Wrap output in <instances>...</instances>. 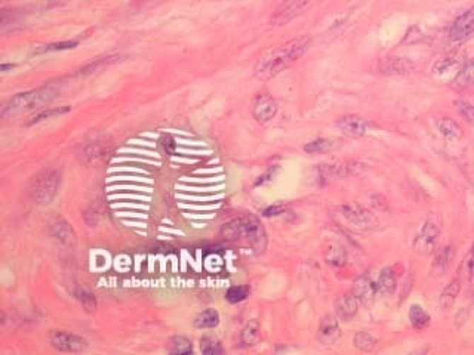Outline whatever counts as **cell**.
<instances>
[{
    "label": "cell",
    "mask_w": 474,
    "mask_h": 355,
    "mask_svg": "<svg viewBox=\"0 0 474 355\" xmlns=\"http://www.w3.org/2000/svg\"><path fill=\"white\" fill-rule=\"evenodd\" d=\"M311 45V37L308 36H298L287 43L270 47L265 51L260 59L257 61L254 67L255 78L261 82L272 80L284 70L292 67L294 64L301 58Z\"/></svg>",
    "instance_id": "6da1fadb"
},
{
    "label": "cell",
    "mask_w": 474,
    "mask_h": 355,
    "mask_svg": "<svg viewBox=\"0 0 474 355\" xmlns=\"http://www.w3.org/2000/svg\"><path fill=\"white\" fill-rule=\"evenodd\" d=\"M227 240H246L255 253H262L267 248V234L261 222L254 215H243L230 221L223 228Z\"/></svg>",
    "instance_id": "7a4b0ae2"
},
{
    "label": "cell",
    "mask_w": 474,
    "mask_h": 355,
    "mask_svg": "<svg viewBox=\"0 0 474 355\" xmlns=\"http://www.w3.org/2000/svg\"><path fill=\"white\" fill-rule=\"evenodd\" d=\"M58 92L59 89L57 85H50V86L46 85L39 89H33V91L15 95L13 98L4 107L2 116L4 117L17 116L23 111L45 108L46 105H50L57 98Z\"/></svg>",
    "instance_id": "3957f363"
},
{
    "label": "cell",
    "mask_w": 474,
    "mask_h": 355,
    "mask_svg": "<svg viewBox=\"0 0 474 355\" xmlns=\"http://www.w3.org/2000/svg\"><path fill=\"white\" fill-rule=\"evenodd\" d=\"M61 175L55 169L43 170L30 185V197L37 204H50L59 190Z\"/></svg>",
    "instance_id": "277c9868"
},
{
    "label": "cell",
    "mask_w": 474,
    "mask_h": 355,
    "mask_svg": "<svg viewBox=\"0 0 474 355\" xmlns=\"http://www.w3.org/2000/svg\"><path fill=\"white\" fill-rule=\"evenodd\" d=\"M440 237V223L436 218H429L414 240V250L420 255H429L436 248Z\"/></svg>",
    "instance_id": "5b68a950"
},
{
    "label": "cell",
    "mask_w": 474,
    "mask_h": 355,
    "mask_svg": "<svg viewBox=\"0 0 474 355\" xmlns=\"http://www.w3.org/2000/svg\"><path fill=\"white\" fill-rule=\"evenodd\" d=\"M338 211H340V215L356 228H372L376 223L375 215L363 206L344 204V206H340Z\"/></svg>",
    "instance_id": "8992f818"
},
{
    "label": "cell",
    "mask_w": 474,
    "mask_h": 355,
    "mask_svg": "<svg viewBox=\"0 0 474 355\" xmlns=\"http://www.w3.org/2000/svg\"><path fill=\"white\" fill-rule=\"evenodd\" d=\"M313 0H283L279 8L274 11L270 18L272 25H287L292 20H295Z\"/></svg>",
    "instance_id": "52a82bcc"
},
{
    "label": "cell",
    "mask_w": 474,
    "mask_h": 355,
    "mask_svg": "<svg viewBox=\"0 0 474 355\" xmlns=\"http://www.w3.org/2000/svg\"><path fill=\"white\" fill-rule=\"evenodd\" d=\"M50 342L57 351L61 352L77 354L83 352L88 348V342L83 337L62 330H52L50 334Z\"/></svg>",
    "instance_id": "ba28073f"
},
{
    "label": "cell",
    "mask_w": 474,
    "mask_h": 355,
    "mask_svg": "<svg viewBox=\"0 0 474 355\" xmlns=\"http://www.w3.org/2000/svg\"><path fill=\"white\" fill-rule=\"evenodd\" d=\"M279 111V105L272 95L260 93L252 103V116L260 124L270 123Z\"/></svg>",
    "instance_id": "9c48e42d"
},
{
    "label": "cell",
    "mask_w": 474,
    "mask_h": 355,
    "mask_svg": "<svg viewBox=\"0 0 474 355\" xmlns=\"http://www.w3.org/2000/svg\"><path fill=\"white\" fill-rule=\"evenodd\" d=\"M473 35H474V6L467 9L453 21L449 30V40L452 43H463L468 40Z\"/></svg>",
    "instance_id": "30bf717a"
},
{
    "label": "cell",
    "mask_w": 474,
    "mask_h": 355,
    "mask_svg": "<svg viewBox=\"0 0 474 355\" xmlns=\"http://www.w3.org/2000/svg\"><path fill=\"white\" fill-rule=\"evenodd\" d=\"M378 73L384 76H405L414 71V64L399 57H386L378 61Z\"/></svg>",
    "instance_id": "8fae6325"
},
{
    "label": "cell",
    "mask_w": 474,
    "mask_h": 355,
    "mask_svg": "<svg viewBox=\"0 0 474 355\" xmlns=\"http://www.w3.org/2000/svg\"><path fill=\"white\" fill-rule=\"evenodd\" d=\"M337 127L347 136L362 138V136H365L368 134L369 123H368L366 119H363L360 116L349 115V116L341 117L337 122Z\"/></svg>",
    "instance_id": "7c38bea8"
},
{
    "label": "cell",
    "mask_w": 474,
    "mask_h": 355,
    "mask_svg": "<svg viewBox=\"0 0 474 355\" xmlns=\"http://www.w3.org/2000/svg\"><path fill=\"white\" fill-rule=\"evenodd\" d=\"M318 337L323 345H334L341 337L340 318L337 315H326L319 326Z\"/></svg>",
    "instance_id": "4fadbf2b"
},
{
    "label": "cell",
    "mask_w": 474,
    "mask_h": 355,
    "mask_svg": "<svg viewBox=\"0 0 474 355\" xmlns=\"http://www.w3.org/2000/svg\"><path fill=\"white\" fill-rule=\"evenodd\" d=\"M363 169V165L356 163V161H349V163H332V165H322L319 168V173L322 178H345L350 175H357Z\"/></svg>",
    "instance_id": "5bb4252c"
},
{
    "label": "cell",
    "mask_w": 474,
    "mask_h": 355,
    "mask_svg": "<svg viewBox=\"0 0 474 355\" xmlns=\"http://www.w3.org/2000/svg\"><path fill=\"white\" fill-rule=\"evenodd\" d=\"M359 299L356 298V295L353 292L349 293H344L341 295L337 301H335V313L337 317L342 321H349L352 320L357 310H359Z\"/></svg>",
    "instance_id": "9a60e30c"
},
{
    "label": "cell",
    "mask_w": 474,
    "mask_h": 355,
    "mask_svg": "<svg viewBox=\"0 0 474 355\" xmlns=\"http://www.w3.org/2000/svg\"><path fill=\"white\" fill-rule=\"evenodd\" d=\"M352 292L356 295V298L359 299L360 303H371L375 298V293L378 292V287L376 284L366 276H362L359 279H356L354 286Z\"/></svg>",
    "instance_id": "2e32d148"
},
{
    "label": "cell",
    "mask_w": 474,
    "mask_h": 355,
    "mask_svg": "<svg viewBox=\"0 0 474 355\" xmlns=\"http://www.w3.org/2000/svg\"><path fill=\"white\" fill-rule=\"evenodd\" d=\"M50 231L52 238L59 241L61 245H73L74 241V231L70 227V223L64 219L57 218L50 223Z\"/></svg>",
    "instance_id": "e0dca14e"
},
{
    "label": "cell",
    "mask_w": 474,
    "mask_h": 355,
    "mask_svg": "<svg viewBox=\"0 0 474 355\" xmlns=\"http://www.w3.org/2000/svg\"><path fill=\"white\" fill-rule=\"evenodd\" d=\"M460 292H461V281H460V279L451 280V283L444 289V292H441V295L439 298L440 310L449 311L452 308V306L455 305L458 296H460Z\"/></svg>",
    "instance_id": "ac0fdd59"
},
{
    "label": "cell",
    "mask_w": 474,
    "mask_h": 355,
    "mask_svg": "<svg viewBox=\"0 0 474 355\" xmlns=\"http://www.w3.org/2000/svg\"><path fill=\"white\" fill-rule=\"evenodd\" d=\"M453 255H455V250H453L452 246L441 248L434 257V262H433V267H432L433 274H436V276H444V274L449 269V267L452 264Z\"/></svg>",
    "instance_id": "d6986e66"
},
{
    "label": "cell",
    "mask_w": 474,
    "mask_h": 355,
    "mask_svg": "<svg viewBox=\"0 0 474 355\" xmlns=\"http://www.w3.org/2000/svg\"><path fill=\"white\" fill-rule=\"evenodd\" d=\"M378 292L384 295V296H391L394 292H396L398 287V280H396V274H394L393 268H384L379 274V279L376 281Z\"/></svg>",
    "instance_id": "ffe728a7"
},
{
    "label": "cell",
    "mask_w": 474,
    "mask_h": 355,
    "mask_svg": "<svg viewBox=\"0 0 474 355\" xmlns=\"http://www.w3.org/2000/svg\"><path fill=\"white\" fill-rule=\"evenodd\" d=\"M437 131L448 139H460L463 136V129L451 117H439L436 119Z\"/></svg>",
    "instance_id": "44dd1931"
},
{
    "label": "cell",
    "mask_w": 474,
    "mask_h": 355,
    "mask_svg": "<svg viewBox=\"0 0 474 355\" xmlns=\"http://www.w3.org/2000/svg\"><path fill=\"white\" fill-rule=\"evenodd\" d=\"M474 85V59L466 62L453 78L455 89H467Z\"/></svg>",
    "instance_id": "7402d4cb"
},
{
    "label": "cell",
    "mask_w": 474,
    "mask_h": 355,
    "mask_svg": "<svg viewBox=\"0 0 474 355\" xmlns=\"http://www.w3.org/2000/svg\"><path fill=\"white\" fill-rule=\"evenodd\" d=\"M409 322L417 332H422L430 326L432 318L420 305H412L409 310Z\"/></svg>",
    "instance_id": "603a6c76"
},
{
    "label": "cell",
    "mask_w": 474,
    "mask_h": 355,
    "mask_svg": "<svg viewBox=\"0 0 474 355\" xmlns=\"http://www.w3.org/2000/svg\"><path fill=\"white\" fill-rule=\"evenodd\" d=\"M107 151V144L105 141L101 139H93L88 142L83 150H82V160L86 161V163H92V161H97L98 158L104 157Z\"/></svg>",
    "instance_id": "cb8c5ba5"
},
{
    "label": "cell",
    "mask_w": 474,
    "mask_h": 355,
    "mask_svg": "<svg viewBox=\"0 0 474 355\" xmlns=\"http://www.w3.org/2000/svg\"><path fill=\"white\" fill-rule=\"evenodd\" d=\"M261 337V329H260V322L257 320H250L248 325L243 327L241 333V342L243 347L249 348L254 347L260 342Z\"/></svg>",
    "instance_id": "d4e9b609"
},
{
    "label": "cell",
    "mask_w": 474,
    "mask_h": 355,
    "mask_svg": "<svg viewBox=\"0 0 474 355\" xmlns=\"http://www.w3.org/2000/svg\"><path fill=\"white\" fill-rule=\"evenodd\" d=\"M168 352L169 354H192L193 344L190 339L184 336H173L168 342Z\"/></svg>",
    "instance_id": "484cf974"
},
{
    "label": "cell",
    "mask_w": 474,
    "mask_h": 355,
    "mask_svg": "<svg viewBox=\"0 0 474 355\" xmlns=\"http://www.w3.org/2000/svg\"><path fill=\"white\" fill-rule=\"evenodd\" d=\"M218 325H219V314L215 310L203 311L195 320V326L197 329H214Z\"/></svg>",
    "instance_id": "4316f807"
},
{
    "label": "cell",
    "mask_w": 474,
    "mask_h": 355,
    "mask_svg": "<svg viewBox=\"0 0 474 355\" xmlns=\"http://www.w3.org/2000/svg\"><path fill=\"white\" fill-rule=\"evenodd\" d=\"M326 257V262L330 264L332 267H342L345 264L347 260V255L345 250L342 249V246L340 245H330L325 253Z\"/></svg>",
    "instance_id": "83f0119b"
},
{
    "label": "cell",
    "mask_w": 474,
    "mask_h": 355,
    "mask_svg": "<svg viewBox=\"0 0 474 355\" xmlns=\"http://www.w3.org/2000/svg\"><path fill=\"white\" fill-rule=\"evenodd\" d=\"M353 342H354V347L363 352H371L376 347V339L368 332H357L354 334Z\"/></svg>",
    "instance_id": "f1b7e54d"
},
{
    "label": "cell",
    "mask_w": 474,
    "mask_h": 355,
    "mask_svg": "<svg viewBox=\"0 0 474 355\" xmlns=\"http://www.w3.org/2000/svg\"><path fill=\"white\" fill-rule=\"evenodd\" d=\"M332 147H334V144H332L329 139L319 138V139H314L308 142L304 147V151L308 154H323L332 150Z\"/></svg>",
    "instance_id": "f546056e"
},
{
    "label": "cell",
    "mask_w": 474,
    "mask_h": 355,
    "mask_svg": "<svg viewBox=\"0 0 474 355\" xmlns=\"http://www.w3.org/2000/svg\"><path fill=\"white\" fill-rule=\"evenodd\" d=\"M458 59H460V58H456V55H449V57H446L444 59H440L436 64V66H434L433 73L434 74H441V76L448 74L452 69H455L458 66V64H460V61H458Z\"/></svg>",
    "instance_id": "4dcf8cb0"
},
{
    "label": "cell",
    "mask_w": 474,
    "mask_h": 355,
    "mask_svg": "<svg viewBox=\"0 0 474 355\" xmlns=\"http://www.w3.org/2000/svg\"><path fill=\"white\" fill-rule=\"evenodd\" d=\"M248 296H249V287L246 286H233L227 290V293H226V299L230 303H239L245 301Z\"/></svg>",
    "instance_id": "1f68e13d"
},
{
    "label": "cell",
    "mask_w": 474,
    "mask_h": 355,
    "mask_svg": "<svg viewBox=\"0 0 474 355\" xmlns=\"http://www.w3.org/2000/svg\"><path fill=\"white\" fill-rule=\"evenodd\" d=\"M200 351L207 355H216V354H223V345L219 344V341L214 337H203L200 341Z\"/></svg>",
    "instance_id": "d6a6232c"
},
{
    "label": "cell",
    "mask_w": 474,
    "mask_h": 355,
    "mask_svg": "<svg viewBox=\"0 0 474 355\" xmlns=\"http://www.w3.org/2000/svg\"><path fill=\"white\" fill-rule=\"evenodd\" d=\"M453 105L463 119H466L470 124H474V105L473 104L464 100H456Z\"/></svg>",
    "instance_id": "836d02e7"
},
{
    "label": "cell",
    "mask_w": 474,
    "mask_h": 355,
    "mask_svg": "<svg viewBox=\"0 0 474 355\" xmlns=\"http://www.w3.org/2000/svg\"><path fill=\"white\" fill-rule=\"evenodd\" d=\"M70 108L69 107H62V108H47L45 111H40L37 116H35L33 119H31L28 122V124H33V123H37V122H42L45 119H51V117H55V116H61V115H64V112H67Z\"/></svg>",
    "instance_id": "e575fe53"
},
{
    "label": "cell",
    "mask_w": 474,
    "mask_h": 355,
    "mask_svg": "<svg viewBox=\"0 0 474 355\" xmlns=\"http://www.w3.org/2000/svg\"><path fill=\"white\" fill-rule=\"evenodd\" d=\"M77 299L81 301V303L83 305V308L89 313L97 310V298H95L91 292H86V290H79L76 293Z\"/></svg>",
    "instance_id": "d590c367"
},
{
    "label": "cell",
    "mask_w": 474,
    "mask_h": 355,
    "mask_svg": "<svg viewBox=\"0 0 474 355\" xmlns=\"http://www.w3.org/2000/svg\"><path fill=\"white\" fill-rule=\"evenodd\" d=\"M79 43L76 40H67V42H59V43H51V45H46L43 46L42 50L37 51V54H43V52H55V51H67V50H73Z\"/></svg>",
    "instance_id": "8d00e7d4"
},
{
    "label": "cell",
    "mask_w": 474,
    "mask_h": 355,
    "mask_svg": "<svg viewBox=\"0 0 474 355\" xmlns=\"http://www.w3.org/2000/svg\"><path fill=\"white\" fill-rule=\"evenodd\" d=\"M463 267L466 268V274H467V276L470 277L471 274L474 272V243H473V246H471L470 252H468V253H467V256H466V260H464V264H463Z\"/></svg>",
    "instance_id": "74e56055"
},
{
    "label": "cell",
    "mask_w": 474,
    "mask_h": 355,
    "mask_svg": "<svg viewBox=\"0 0 474 355\" xmlns=\"http://www.w3.org/2000/svg\"><path fill=\"white\" fill-rule=\"evenodd\" d=\"M283 209H284L283 206H272V207L265 209L262 214H264V216H276V215L283 212Z\"/></svg>",
    "instance_id": "f35d334b"
}]
</instances>
